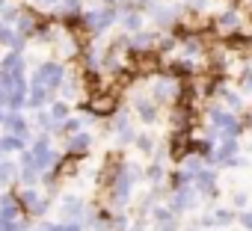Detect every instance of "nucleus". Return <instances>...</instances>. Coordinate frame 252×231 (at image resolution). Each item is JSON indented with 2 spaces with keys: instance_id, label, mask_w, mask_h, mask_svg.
<instances>
[{
  "instance_id": "f257e3e1",
  "label": "nucleus",
  "mask_w": 252,
  "mask_h": 231,
  "mask_svg": "<svg viewBox=\"0 0 252 231\" xmlns=\"http://www.w3.org/2000/svg\"><path fill=\"white\" fill-rule=\"evenodd\" d=\"M86 110L92 116H101V119H110V116L119 113V92L113 86L107 89H95L89 98H86Z\"/></svg>"
},
{
  "instance_id": "f03ea898",
  "label": "nucleus",
  "mask_w": 252,
  "mask_h": 231,
  "mask_svg": "<svg viewBox=\"0 0 252 231\" xmlns=\"http://www.w3.org/2000/svg\"><path fill=\"white\" fill-rule=\"evenodd\" d=\"M181 95H184V86L175 80V74L155 77V83H152V98H155L158 104H172V101L181 98Z\"/></svg>"
},
{
  "instance_id": "7ed1b4c3",
  "label": "nucleus",
  "mask_w": 252,
  "mask_h": 231,
  "mask_svg": "<svg viewBox=\"0 0 252 231\" xmlns=\"http://www.w3.org/2000/svg\"><path fill=\"white\" fill-rule=\"evenodd\" d=\"M140 178V169H134V166H125L122 169V175L116 178V184L110 187V199H113V204H125L128 202V193H131V184Z\"/></svg>"
},
{
  "instance_id": "20e7f679",
  "label": "nucleus",
  "mask_w": 252,
  "mask_h": 231,
  "mask_svg": "<svg viewBox=\"0 0 252 231\" xmlns=\"http://www.w3.org/2000/svg\"><path fill=\"white\" fill-rule=\"evenodd\" d=\"M158 68H160L158 51H134L131 54V62H128L131 74H158Z\"/></svg>"
},
{
  "instance_id": "39448f33",
  "label": "nucleus",
  "mask_w": 252,
  "mask_h": 231,
  "mask_svg": "<svg viewBox=\"0 0 252 231\" xmlns=\"http://www.w3.org/2000/svg\"><path fill=\"white\" fill-rule=\"evenodd\" d=\"M63 77H65V71H63L60 62H45V65L36 68V74H33V86H48V89H54V86L63 83Z\"/></svg>"
},
{
  "instance_id": "423d86ee",
  "label": "nucleus",
  "mask_w": 252,
  "mask_h": 231,
  "mask_svg": "<svg viewBox=\"0 0 252 231\" xmlns=\"http://www.w3.org/2000/svg\"><path fill=\"white\" fill-rule=\"evenodd\" d=\"M211 122H214L217 134H222V137H237V134H240V122H237V116H234L231 110H228V113L211 110Z\"/></svg>"
},
{
  "instance_id": "0eeeda50",
  "label": "nucleus",
  "mask_w": 252,
  "mask_h": 231,
  "mask_svg": "<svg viewBox=\"0 0 252 231\" xmlns=\"http://www.w3.org/2000/svg\"><path fill=\"white\" fill-rule=\"evenodd\" d=\"M208 27V15H202L199 9H187V12H178V30L187 33V36H196Z\"/></svg>"
},
{
  "instance_id": "6e6552de",
  "label": "nucleus",
  "mask_w": 252,
  "mask_h": 231,
  "mask_svg": "<svg viewBox=\"0 0 252 231\" xmlns=\"http://www.w3.org/2000/svg\"><path fill=\"white\" fill-rule=\"evenodd\" d=\"M193 151H196V145L190 140V131H175L172 134V143H169V157L178 163V160H187Z\"/></svg>"
},
{
  "instance_id": "1a4fd4ad",
  "label": "nucleus",
  "mask_w": 252,
  "mask_h": 231,
  "mask_svg": "<svg viewBox=\"0 0 252 231\" xmlns=\"http://www.w3.org/2000/svg\"><path fill=\"white\" fill-rule=\"evenodd\" d=\"M113 21H116V9H113V6H107V9H95V12H86V15H83V24H86L92 33L107 30Z\"/></svg>"
},
{
  "instance_id": "9d476101",
  "label": "nucleus",
  "mask_w": 252,
  "mask_h": 231,
  "mask_svg": "<svg viewBox=\"0 0 252 231\" xmlns=\"http://www.w3.org/2000/svg\"><path fill=\"white\" fill-rule=\"evenodd\" d=\"M122 169H125V163H122V154H107V160H104V166H101V175H98V181H101V187H113L116 184V178L122 175Z\"/></svg>"
},
{
  "instance_id": "9b49d317",
  "label": "nucleus",
  "mask_w": 252,
  "mask_h": 231,
  "mask_svg": "<svg viewBox=\"0 0 252 231\" xmlns=\"http://www.w3.org/2000/svg\"><path fill=\"white\" fill-rule=\"evenodd\" d=\"M27 154H30L33 166H39V169H48V166L54 163V151H51L48 137H39V140H36V145H33V151H27Z\"/></svg>"
},
{
  "instance_id": "f8f14e48",
  "label": "nucleus",
  "mask_w": 252,
  "mask_h": 231,
  "mask_svg": "<svg viewBox=\"0 0 252 231\" xmlns=\"http://www.w3.org/2000/svg\"><path fill=\"white\" fill-rule=\"evenodd\" d=\"M214 27H217V33L220 36H231V33H237V27H240V18H237V12H220L217 15V21H214Z\"/></svg>"
},
{
  "instance_id": "ddd939ff",
  "label": "nucleus",
  "mask_w": 252,
  "mask_h": 231,
  "mask_svg": "<svg viewBox=\"0 0 252 231\" xmlns=\"http://www.w3.org/2000/svg\"><path fill=\"white\" fill-rule=\"evenodd\" d=\"M18 202H21V207H24L27 213H33V216H36V213H45V207H48L45 199H42L36 190H24V193L18 196Z\"/></svg>"
},
{
  "instance_id": "4468645a",
  "label": "nucleus",
  "mask_w": 252,
  "mask_h": 231,
  "mask_svg": "<svg viewBox=\"0 0 252 231\" xmlns=\"http://www.w3.org/2000/svg\"><path fill=\"white\" fill-rule=\"evenodd\" d=\"M128 45H131V51H158L160 48V36H155V33H137L134 39H128Z\"/></svg>"
},
{
  "instance_id": "2eb2a0df",
  "label": "nucleus",
  "mask_w": 252,
  "mask_h": 231,
  "mask_svg": "<svg viewBox=\"0 0 252 231\" xmlns=\"http://www.w3.org/2000/svg\"><path fill=\"white\" fill-rule=\"evenodd\" d=\"M217 160L225 163V166H231V163H243V160L237 157V140H234V137H225V143H222L220 151H217Z\"/></svg>"
},
{
  "instance_id": "dca6fc26",
  "label": "nucleus",
  "mask_w": 252,
  "mask_h": 231,
  "mask_svg": "<svg viewBox=\"0 0 252 231\" xmlns=\"http://www.w3.org/2000/svg\"><path fill=\"white\" fill-rule=\"evenodd\" d=\"M152 18L160 24V27H169V24H178V12L172 6H160V3H152Z\"/></svg>"
},
{
  "instance_id": "f3484780",
  "label": "nucleus",
  "mask_w": 252,
  "mask_h": 231,
  "mask_svg": "<svg viewBox=\"0 0 252 231\" xmlns=\"http://www.w3.org/2000/svg\"><path fill=\"white\" fill-rule=\"evenodd\" d=\"M193 181H196V190L202 193V196H214V190H217V175L211 172V169H199L196 175H193Z\"/></svg>"
},
{
  "instance_id": "a211bd4d",
  "label": "nucleus",
  "mask_w": 252,
  "mask_h": 231,
  "mask_svg": "<svg viewBox=\"0 0 252 231\" xmlns=\"http://www.w3.org/2000/svg\"><path fill=\"white\" fill-rule=\"evenodd\" d=\"M18 210H21L18 196H3V199H0V219H3V222L18 219Z\"/></svg>"
},
{
  "instance_id": "6ab92c4d",
  "label": "nucleus",
  "mask_w": 252,
  "mask_h": 231,
  "mask_svg": "<svg viewBox=\"0 0 252 231\" xmlns=\"http://www.w3.org/2000/svg\"><path fill=\"white\" fill-rule=\"evenodd\" d=\"M193 199H196V190H190V187H178V190L172 193V199H169V207H172V210H184V207L193 204Z\"/></svg>"
},
{
  "instance_id": "aec40b11",
  "label": "nucleus",
  "mask_w": 252,
  "mask_h": 231,
  "mask_svg": "<svg viewBox=\"0 0 252 231\" xmlns=\"http://www.w3.org/2000/svg\"><path fill=\"white\" fill-rule=\"evenodd\" d=\"M137 113L143 122H158V101L155 98H137Z\"/></svg>"
},
{
  "instance_id": "412c9836",
  "label": "nucleus",
  "mask_w": 252,
  "mask_h": 231,
  "mask_svg": "<svg viewBox=\"0 0 252 231\" xmlns=\"http://www.w3.org/2000/svg\"><path fill=\"white\" fill-rule=\"evenodd\" d=\"M39 24H42V21H39L36 15H30L27 9H18V21H15V27H18L24 36H33V33L39 30Z\"/></svg>"
},
{
  "instance_id": "4be33fe9",
  "label": "nucleus",
  "mask_w": 252,
  "mask_h": 231,
  "mask_svg": "<svg viewBox=\"0 0 252 231\" xmlns=\"http://www.w3.org/2000/svg\"><path fill=\"white\" fill-rule=\"evenodd\" d=\"M190 122H193V113H190V107L178 104V107L172 110V125H175V131H190Z\"/></svg>"
},
{
  "instance_id": "5701e85b",
  "label": "nucleus",
  "mask_w": 252,
  "mask_h": 231,
  "mask_svg": "<svg viewBox=\"0 0 252 231\" xmlns=\"http://www.w3.org/2000/svg\"><path fill=\"white\" fill-rule=\"evenodd\" d=\"M77 169H80V157H77V154H68V157L60 160V166H57V178H60V181H63V178H71Z\"/></svg>"
},
{
  "instance_id": "b1692460",
  "label": "nucleus",
  "mask_w": 252,
  "mask_h": 231,
  "mask_svg": "<svg viewBox=\"0 0 252 231\" xmlns=\"http://www.w3.org/2000/svg\"><path fill=\"white\" fill-rule=\"evenodd\" d=\"M0 71H3V74H12V77H21V71H24V59H21V54H18V51L9 54V57L3 59V65H0Z\"/></svg>"
},
{
  "instance_id": "393cba45",
  "label": "nucleus",
  "mask_w": 252,
  "mask_h": 231,
  "mask_svg": "<svg viewBox=\"0 0 252 231\" xmlns=\"http://www.w3.org/2000/svg\"><path fill=\"white\" fill-rule=\"evenodd\" d=\"M3 128L9 131V134H18V137H27V122L21 119L18 113H9V116H3Z\"/></svg>"
},
{
  "instance_id": "a878e982",
  "label": "nucleus",
  "mask_w": 252,
  "mask_h": 231,
  "mask_svg": "<svg viewBox=\"0 0 252 231\" xmlns=\"http://www.w3.org/2000/svg\"><path fill=\"white\" fill-rule=\"evenodd\" d=\"M89 143H92V137H89L86 131H83V134L77 131V134L68 137V151H71V154H83V151L89 148Z\"/></svg>"
},
{
  "instance_id": "bb28decb",
  "label": "nucleus",
  "mask_w": 252,
  "mask_h": 231,
  "mask_svg": "<svg viewBox=\"0 0 252 231\" xmlns=\"http://www.w3.org/2000/svg\"><path fill=\"white\" fill-rule=\"evenodd\" d=\"M24 148V137H12V134H6V137H0V151L3 154H12V151H21Z\"/></svg>"
},
{
  "instance_id": "cd10ccee",
  "label": "nucleus",
  "mask_w": 252,
  "mask_h": 231,
  "mask_svg": "<svg viewBox=\"0 0 252 231\" xmlns=\"http://www.w3.org/2000/svg\"><path fill=\"white\" fill-rule=\"evenodd\" d=\"M48 95H51V89H48V86H30V95H27V104L39 110V107H42V104L48 101Z\"/></svg>"
},
{
  "instance_id": "c85d7f7f",
  "label": "nucleus",
  "mask_w": 252,
  "mask_h": 231,
  "mask_svg": "<svg viewBox=\"0 0 252 231\" xmlns=\"http://www.w3.org/2000/svg\"><path fill=\"white\" fill-rule=\"evenodd\" d=\"M63 216H68V219H80L83 216V202L80 199H65V204H63Z\"/></svg>"
},
{
  "instance_id": "c756f323",
  "label": "nucleus",
  "mask_w": 252,
  "mask_h": 231,
  "mask_svg": "<svg viewBox=\"0 0 252 231\" xmlns=\"http://www.w3.org/2000/svg\"><path fill=\"white\" fill-rule=\"evenodd\" d=\"M18 178V169L9 160H0V184H12Z\"/></svg>"
},
{
  "instance_id": "7c9ffc66",
  "label": "nucleus",
  "mask_w": 252,
  "mask_h": 231,
  "mask_svg": "<svg viewBox=\"0 0 252 231\" xmlns=\"http://www.w3.org/2000/svg\"><path fill=\"white\" fill-rule=\"evenodd\" d=\"M217 95H220V98L225 101V107H231V113L243 107V104H240V95H234V92H228V89H222V86L217 89Z\"/></svg>"
},
{
  "instance_id": "2f4dec72",
  "label": "nucleus",
  "mask_w": 252,
  "mask_h": 231,
  "mask_svg": "<svg viewBox=\"0 0 252 231\" xmlns=\"http://www.w3.org/2000/svg\"><path fill=\"white\" fill-rule=\"evenodd\" d=\"M51 116H54V122H65V119H68V104H65V101H54Z\"/></svg>"
},
{
  "instance_id": "473e14b6",
  "label": "nucleus",
  "mask_w": 252,
  "mask_h": 231,
  "mask_svg": "<svg viewBox=\"0 0 252 231\" xmlns=\"http://www.w3.org/2000/svg\"><path fill=\"white\" fill-rule=\"evenodd\" d=\"M122 24H125V30H140V15H137V9H128L122 15Z\"/></svg>"
},
{
  "instance_id": "72a5a7b5",
  "label": "nucleus",
  "mask_w": 252,
  "mask_h": 231,
  "mask_svg": "<svg viewBox=\"0 0 252 231\" xmlns=\"http://www.w3.org/2000/svg\"><path fill=\"white\" fill-rule=\"evenodd\" d=\"M190 178H193V175H190L187 169H178V172L172 175V187H175V190H178V187H187V184H190Z\"/></svg>"
},
{
  "instance_id": "f704fd0d",
  "label": "nucleus",
  "mask_w": 252,
  "mask_h": 231,
  "mask_svg": "<svg viewBox=\"0 0 252 231\" xmlns=\"http://www.w3.org/2000/svg\"><path fill=\"white\" fill-rule=\"evenodd\" d=\"M80 3H83V0H63V9H65V18H71V15H77V9H80Z\"/></svg>"
},
{
  "instance_id": "c9c22d12",
  "label": "nucleus",
  "mask_w": 252,
  "mask_h": 231,
  "mask_svg": "<svg viewBox=\"0 0 252 231\" xmlns=\"http://www.w3.org/2000/svg\"><path fill=\"white\" fill-rule=\"evenodd\" d=\"M240 86H243L246 92L252 89V68H243V71H240Z\"/></svg>"
},
{
  "instance_id": "e433bc0d",
  "label": "nucleus",
  "mask_w": 252,
  "mask_h": 231,
  "mask_svg": "<svg viewBox=\"0 0 252 231\" xmlns=\"http://www.w3.org/2000/svg\"><path fill=\"white\" fill-rule=\"evenodd\" d=\"M214 219H217L220 225H228V222L234 219V213H228V210H217V213H214Z\"/></svg>"
},
{
  "instance_id": "4c0bfd02",
  "label": "nucleus",
  "mask_w": 252,
  "mask_h": 231,
  "mask_svg": "<svg viewBox=\"0 0 252 231\" xmlns=\"http://www.w3.org/2000/svg\"><path fill=\"white\" fill-rule=\"evenodd\" d=\"M149 178H152V181H160V178H163V169H160V163H152V166H149Z\"/></svg>"
},
{
  "instance_id": "58836bf2",
  "label": "nucleus",
  "mask_w": 252,
  "mask_h": 231,
  "mask_svg": "<svg viewBox=\"0 0 252 231\" xmlns=\"http://www.w3.org/2000/svg\"><path fill=\"white\" fill-rule=\"evenodd\" d=\"M30 3H33V6H39V9H54L60 0H30Z\"/></svg>"
},
{
  "instance_id": "ea45409f",
  "label": "nucleus",
  "mask_w": 252,
  "mask_h": 231,
  "mask_svg": "<svg viewBox=\"0 0 252 231\" xmlns=\"http://www.w3.org/2000/svg\"><path fill=\"white\" fill-rule=\"evenodd\" d=\"M63 131H65V137H71V134H77V131H80V122H74V119H71V122H65V125H63Z\"/></svg>"
},
{
  "instance_id": "a19ab883",
  "label": "nucleus",
  "mask_w": 252,
  "mask_h": 231,
  "mask_svg": "<svg viewBox=\"0 0 252 231\" xmlns=\"http://www.w3.org/2000/svg\"><path fill=\"white\" fill-rule=\"evenodd\" d=\"M137 145H140L143 151H152V148H155V143H152V137H137Z\"/></svg>"
},
{
  "instance_id": "79ce46f5",
  "label": "nucleus",
  "mask_w": 252,
  "mask_h": 231,
  "mask_svg": "<svg viewBox=\"0 0 252 231\" xmlns=\"http://www.w3.org/2000/svg\"><path fill=\"white\" fill-rule=\"evenodd\" d=\"M155 219H158V222H172L169 210H155Z\"/></svg>"
},
{
  "instance_id": "37998d69",
  "label": "nucleus",
  "mask_w": 252,
  "mask_h": 231,
  "mask_svg": "<svg viewBox=\"0 0 252 231\" xmlns=\"http://www.w3.org/2000/svg\"><path fill=\"white\" fill-rule=\"evenodd\" d=\"M63 231H80V222H77V219H71L68 225H63Z\"/></svg>"
},
{
  "instance_id": "c03bdc74",
  "label": "nucleus",
  "mask_w": 252,
  "mask_h": 231,
  "mask_svg": "<svg viewBox=\"0 0 252 231\" xmlns=\"http://www.w3.org/2000/svg\"><path fill=\"white\" fill-rule=\"evenodd\" d=\"M240 222H243V225L252 231V213H243V216H240Z\"/></svg>"
},
{
  "instance_id": "a18cd8bd",
  "label": "nucleus",
  "mask_w": 252,
  "mask_h": 231,
  "mask_svg": "<svg viewBox=\"0 0 252 231\" xmlns=\"http://www.w3.org/2000/svg\"><path fill=\"white\" fill-rule=\"evenodd\" d=\"M36 231H63L60 225H42V228H36Z\"/></svg>"
},
{
  "instance_id": "49530a36",
  "label": "nucleus",
  "mask_w": 252,
  "mask_h": 231,
  "mask_svg": "<svg viewBox=\"0 0 252 231\" xmlns=\"http://www.w3.org/2000/svg\"><path fill=\"white\" fill-rule=\"evenodd\" d=\"M158 231H172V222H160V228Z\"/></svg>"
},
{
  "instance_id": "de8ad7c7",
  "label": "nucleus",
  "mask_w": 252,
  "mask_h": 231,
  "mask_svg": "<svg viewBox=\"0 0 252 231\" xmlns=\"http://www.w3.org/2000/svg\"><path fill=\"white\" fill-rule=\"evenodd\" d=\"M128 231H146V228H143V225H134V228H128Z\"/></svg>"
},
{
  "instance_id": "09e8293b",
  "label": "nucleus",
  "mask_w": 252,
  "mask_h": 231,
  "mask_svg": "<svg viewBox=\"0 0 252 231\" xmlns=\"http://www.w3.org/2000/svg\"><path fill=\"white\" fill-rule=\"evenodd\" d=\"M3 6H6V0H0V9H3Z\"/></svg>"
},
{
  "instance_id": "8fccbe9b",
  "label": "nucleus",
  "mask_w": 252,
  "mask_h": 231,
  "mask_svg": "<svg viewBox=\"0 0 252 231\" xmlns=\"http://www.w3.org/2000/svg\"><path fill=\"white\" fill-rule=\"evenodd\" d=\"M101 3H116V0H101Z\"/></svg>"
},
{
  "instance_id": "3c124183",
  "label": "nucleus",
  "mask_w": 252,
  "mask_h": 231,
  "mask_svg": "<svg viewBox=\"0 0 252 231\" xmlns=\"http://www.w3.org/2000/svg\"><path fill=\"white\" fill-rule=\"evenodd\" d=\"M0 125H3V116H0Z\"/></svg>"
},
{
  "instance_id": "603ef678",
  "label": "nucleus",
  "mask_w": 252,
  "mask_h": 231,
  "mask_svg": "<svg viewBox=\"0 0 252 231\" xmlns=\"http://www.w3.org/2000/svg\"><path fill=\"white\" fill-rule=\"evenodd\" d=\"M249 122H252V113H249Z\"/></svg>"
},
{
  "instance_id": "864d4df0",
  "label": "nucleus",
  "mask_w": 252,
  "mask_h": 231,
  "mask_svg": "<svg viewBox=\"0 0 252 231\" xmlns=\"http://www.w3.org/2000/svg\"><path fill=\"white\" fill-rule=\"evenodd\" d=\"M231 3H237V0H231Z\"/></svg>"
}]
</instances>
